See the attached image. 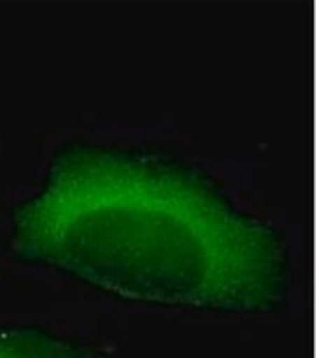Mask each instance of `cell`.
I'll use <instances>...</instances> for the list:
<instances>
[{"label": "cell", "mask_w": 316, "mask_h": 358, "mask_svg": "<svg viewBox=\"0 0 316 358\" xmlns=\"http://www.w3.org/2000/svg\"><path fill=\"white\" fill-rule=\"evenodd\" d=\"M18 263L82 281H215L278 263L282 237L183 155L148 145L70 141L40 187L8 211Z\"/></svg>", "instance_id": "obj_1"}, {"label": "cell", "mask_w": 316, "mask_h": 358, "mask_svg": "<svg viewBox=\"0 0 316 358\" xmlns=\"http://www.w3.org/2000/svg\"><path fill=\"white\" fill-rule=\"evenodd\" d=\"M0 358H82L78 350L40 327L0 329Z\"/></svg>", "instance_id": "obj_2"}]
</instances>
